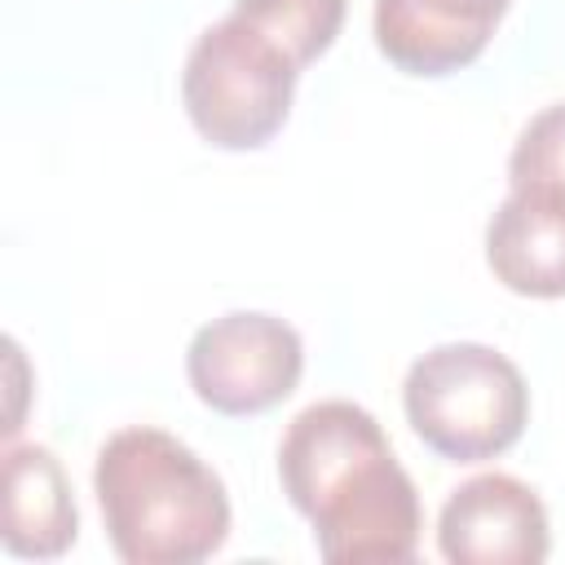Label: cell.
Wrapping results in <instances>:
<instances>
[{"label":"cell","mask_w":565,"mask_h":565,"mask_svg":"<svg viewBox=\"0 0 565 565\" xmlns=\"http://www.w3.org/2000/svg\"><path fill=\"white\" fill-rule=\"evenodd\" d=\"M300 57L260 22L230 9L203 26L181 66V106L216 150H260L291 115Z\"/></svg>","instance_id":"cell-4"},{"label":"cell","mask_w":565,"mask_h":565,"mask_svg":"<svg viewBox=\"0 0 565 565\" xmlns=\"http://www.w3.org/2000/svg\"><path fill=\"white\" fill-rule=\"evenodd\" d=\"M305 375L300 331L260 309H234L203 322L185 349V380L216 415H265L296 393Z\"/></svg>","instance_id":"cell-5"},{"label":"cell","mask_w":565,"mask_h":565,"mask_svg":"<svg viewBox=\"0 0 565 565\" xmlns=\"http://www.w3.org/2000/svg\"><path fill=\"white\" fill-rule=\"evenodd\" d=\"M437 552L450 565H539L552 552L547 508L512 472L468 477L437 512Z\"/></svg>","instance_id":"cell-6"},{"label":"cell","mask_w":565,"mask_h":565,"mask_svg":"<svg viewBox=\"0 0 565 565\" xmlns=\"http://www.w3.org/2000/svg\"><path fill=\"white\" fill-rule=\"evenodd\" d=\"M490 274L530 300L565 296V199L508 190L486 225Z\"/></svg>","instance_id":"cell-9"},{"label":"cell","mask_w":565,"mask_h":565,"mask_svg":"<svg viewBox=\"0 0 565 565\" xmlns=\"http://www.w3.org/2000/svg\"><path fill=\"white\" fill-rule=\"evenodd\" d=\"M512 0H375V49L419 79H441L472 66Z\"/></svg>","instance_id":"cell-7"},{"label":"cell","mask_w":565,"mask_h":565,"mask_svg":"<svg viewBox=\"0 0 565 565\" xmlns=\"http://www.w3.org/2000/svg\"><path fill=\"white\" fill-rule=\"evenodd\" d=\"M278 481L287 503L309 516L322 561H415L419 490L366 406L344 397L305 406L278 441Z\"/></svg>","instance_id":"cell-1"},{"label":"cell","mask_w":565,"mask_h":565,"mask_svg":"<svg viewBox=\"0 0 565 565\" xmlns=\"http://www.w3.org/2000/svg\"><path fill=\"white\" fill-rule=\"evenodd\" d=\"M508 185L565 199V102L543 106L512 141Z\"/></svg>","instance_id":"cell-11"},{"label":"cell","mask_w":565,"mask_h":565,"mask_svg":"<svg viewBox=\"0 0 565 565\" xmlns=\"http://www.w3.org/2000/svg\"><path fill=\"white\" fill-rule=\"evenodd\" d=\"M79 534V508L62 459L40 441L4 446V494H0V543L22 561H53L71 552Z\"/></svg>","instance_id":"cell-8"},{"label":"cell","mask_w":565,"mask_h":565,"mask_svg":"<svg viewBox=\"0 0 565 565\" xmlns=\"http://www.w3.org/2000/svg\"><path fill=\"white\" fill-rule=\"evenodd\" d=\"M402 411L411 433L446 463H481L512 450L530 424L521 366L477 340L433 344L406 366Z\"/></svg>","instance_id":"cell-3"},{"label":"cell","mask_w":565,"mask_h":565,"mask_svg":"<svg viewBox=\"0 0 565 565\" xmlns=\"http://www.w3.org/2000/svg\"><path fill=\"white\" fill-rule=\"evenodd\" d=\"M93 494L124 565H199L230 539L225 481L172 433L132 424L102 441Z\"/></svg>","instance_id":"cell-2"},{"label":"cell","mask_w":565,"mask_h":565,"mask_svg":"<svg viewBox=\"0 0 565 565\" xmlns=\"http://www.w3.org/2000/svg\"><path fill=\"white\" fill-rule=\"evenodd\" d=\"M234 9L274 31L300 57V66H309L335 44L349 0H234Z\"/></svg>","instance_id":"cell-10"}]
</instances>
